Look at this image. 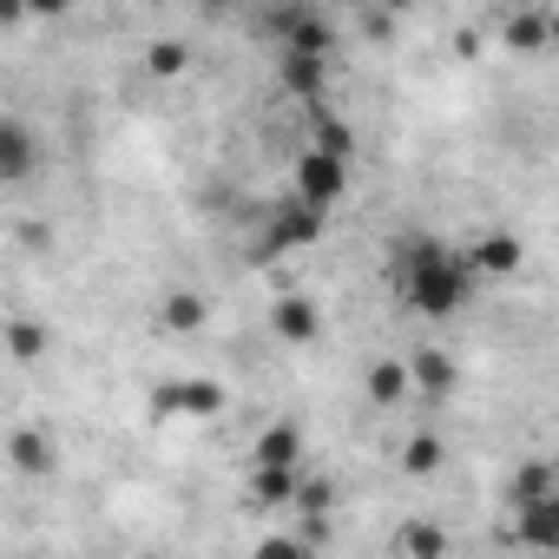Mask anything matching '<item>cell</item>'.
<instances>
[{
	"instance_id": "83f0119b",
	"label": "cell",
	"mask_w": 559,
	"mask_h": 559,
	"mask_svg": "<svg viewBox=\"0 0 559 559\" xmlns=\"http://www.w3.org/2000/svg\"><path fill=\"white\" fill-rule=\"evenodd\" d=\"M552 47H559V8H552Z\"/></svg>"
},
{
	"instance_id": "ba28073f",
	"label": "cell",
	"mask_w": 559,
	"mask_h": 559,
	"mask_svg": "<svg viewBox=\"0 0 559 559\" xmlns=\"http://www.w3.org/2000/svg\"><path fill=\"white\" fill-rule=\"evenodd\" d=\"M40 165V139L27 132V119H0V185H27Z\"/></svg>"
},
{
	"instance_id": "9c48e42d",
	"label": "cell",
	"mask_w": 559,
	"mask_h": 559,
	"mask_svg": "<svg viewBox=\"0 0 559 559\" xmlns=\"http://www.w3.org/2000/svg\"><path fill=\"white\" fill-rule=\"evenodd\" d=\"M513 539L533 546V552H559V493L513 507Z\"/></svg>"
},
{
	"instance_id": "52a82bcc",
	"label": "cell",
	"mask_w": 559,
	"mask_h": 559,
	"mask_svg": "<svg viewBox=\"0 0 559 559\" xmlns=\"http://www.w3.org/2000/svg\"><path fill=\"white\" fill-rule=\"evenodd\" d=\"M270 336H276V343H290V349L317 343V336H323V310H317V297L284 290V297L270 304Z\"/></svg>"
},
{
	"instance_id": "2e32d148",
	"label": "cell",
	"mask_w": 559,
	"mask_h": 559,
	"mask_svg": "<svg viewBox=\"0 0 559 559\" xmlns=\"http://www.w3.org/2000/svg\"><path fill=\"white\" fill-rule=\"evenodd\" d=\"M8 454H14L21 474H53V467H60V441H53L47 428H14Z\"/></svg>"
},
{
	"instance_id": "cb8c5ba5",
	"label": "cell",
	"mask_w": 559,
	"mask_h": 559,
	"mask_svg": "<svg viewBox=\"0 0 559 559\" xmlns=\"http://www.w3.org/2000/svg\"><path fill=\"white\" fill-rule=\"evenodd\" d=\"M250 559H317V546H310L304 533H263V539L250 546Z\"/></svg>"
},
{
	"instance_id": "7c38bea8",
	"label": "cell",
	"mask_w": 559,
	"mask_h": 559,
	"mask_svg": "<svg viewBox=\"0 0 559 559\" xmlns=\"http://www.w3.org/2000/svg\"><path fill=\"white\" fill-rule=\"evenodd\" d=\"M250 467H290V474H304V435H297V421H270L257 435V448H250Z\"/></svg>"
},
{
	"instance_id": "5b68a950",
	"label": "cell",
	"mask_w": 559,
	"mask_h": 559,
	"mask_svg": "<svg viewBox=\"0 0 559 559\" xmlns=\"http://www.w3.org/2000/svg\"><path fill=\"white\" fill-rule=\"evenodd\" d=\"M461 257L474 270V284H513V276L526 270V237L520 230H474Z\"/></svg>"
},
{
	"instance_id": "9a60e30c",
	"label": "cell",
	"mask_w": 559,
	"mask_h": 559,
	"mask_svg": "<svg viewBox=\"0 0 559 559\" xmlns=\"http://www.w3.org/2000/svg\"><path fill=\"white\" fill-rule=\"evenodd\" d=\"M362 389H369L376 408H402V402L415 395V376H408L402 356H382V362H369V382H362Z\"/></svg>"
},
{
	"instance_id": "277c9868",
	"label": "cell",
	"mask_w": 559,
	"mask_h": 559,
	"mask_svg": "<svg viewBox=\"0 0 559 559\" xmlns=\"http://www.w3.org/2000/svg\"><path fill=\"white\" fill-rule=\"evenodd\" d=\"M323 230H330V211H317V204H304L290 191V198H276L270 217H263V250H317Z\"/></svg>"
},
{
	"instance_id": "6da1fadb",
	"label": "cell",
	"mask_w": 559,
	"mask_h": 559,
	"mask_svg": "<svg viewBox=\"0 0 559 559\" xmlns=\"http://www.w3.org/2000/svg\"><path fill=\"white\" fill-rule=\"evenodd\" d=\"M395 284H402L415 317H454L474 297V270L441 237H402L395 243Z\"/></svg>"
},
{
	"instance_id": "5bb4252c",
	"label": "cell",
	"mask_w": 559,
	"mask_h": 559,
	"mask_svg": "<svg viewBox=\"0 0 559 559\" xmlns=\"http://www.w3.org/2000/svg\"><path fill=\"white\" fill-rule=\"evenodd\" d=\"M408 376H415V389H421L428 402H441V395H454V382H461V369H454V356H448V349H435V343H421V349L408 356Z\"/></svg>"
},
{
	"instance_id": "7a4b0ae2",
	"label": "cell",
	"mask_w": 559,
	"mask_h": 559,
	"mask_svg": "<svg viewBox=\"0 0 559 559\" xmlns=\"http://www.w3.org/2000/svg\"><path fill=\"white\" fill-rule=\"evenodd\" d=\"M224 402H230L224 382H211V376H171V382H158L145 395V415L152 421H217Z\"/></svg>"
},
{
	"instance_id": "e0dca14e",
	"label": "cell",
	"mask_w": 559,
	"mask_h": 559,
	"mask_svg": "<svg viewBox=\"0 0 559 559\" xmlns=\"http://www.w3.org/2000/svg\"><path fill=\"white\" fill-rule=\"evenodd\" d=\"M507 493H513V507H526V500H546V493H559V461H546V454L520 461V467H513V480H507Z\"/></svg>"
},
{
	"instance_id": "ffe728a7",
	"label": "cell",
	"mask_w": 559,
	"mask_h": 559,
	"mask_svg": "<svg viewBox=\"0 0 559 559\" xmlns=\"http://www.w3.org/2000/svg\"><path fill=\"white\" fill-rule=\"evenodd\" d=\"M395 546H402V559H448V526L441 520H402Z\"/></svg>"
},
{
	"instance_id": "8992f818",
	"label": "cell",
	"mask_w": 559,
	"mask_h": 559,
	"mask_svg": "<svg viewBox=\"0 0 559 559\" xmlns=\"http://www.w3.org/2000/svg\"><path fill=\"white\" fill-rule=\"evenodd\" d=\"M343 191H349V165L330 158V152H317V145H304V152H297V198L317 204V211H330Z\"/></svg>"
},
{
	"instance_id": "7402d4cb",
	"label": "cell",
	"mask_w": 559,
	"mask_h": 559,
	"mask_svg": "<svg viewBox=\"0 0 559 559\" xmlns=\"http://www.w3.org/2000/svg\"><path fill=\"white\" fill-rule=\"evenodd\" d=\"M290 507H297L304 520H330V513H336V480H330V474H304Z\"/></svg>"
},
{
	"instance_id": "484cf974",
	"label": "cell",
	"mask_w": 559,
	"mask_h": 559,
	"mask_svg": "<svg viewBox=\"0 0 559 559\" xmlns=\"http://www.w3.org/2000/svg\"><path fill=\"white\" fill-rule=\"evenodd\" d=\"M362 34H369V40H389V34H395V14H362Z\"/></svg>"
},
{
	"instance_id": "d6986e66",
	"label": "cell",
	"mask_w": 559,
	"mask_h": 559,
	"mask_svg": "<svg viewBox=\"0 0 559 559\" xmlns=\"http://www.w3.org/2000/svg\"><path fill=\"white\" fill-rule=\"evenodd\" d=\"M441 461H448V441H441L435 428H415V435L402 441V474L428 480V474H441Z\"/></svg>"
},
{
	"instance_id": "30bf717a",
	"label": "cell",
	"mask_w": 559,
	"mask_h": 559,
	"mask_svg": "<svg viewBox=\"0 0 559 559\" xmlns=\"http://www.w3.org/2000/svg\"><path fill=\"white\" fill-rule=\"evenodd\" d=\"M276 80H284V93H290V99L323 106V93H330V60H310V53H276Z\"/></svg>"
},
{
	"instance_id": "4fadbf2b",
	"label": "cell",
	"mask_w": 559,
	"mask_h": 559,
	"mask_svg": "<svg viewBox=\"0 0 559 559\" xmlns=\"http://www.w3.org/2000/svg\"><path fill=\"white\" fill-rule=\"evenodd\" d=\"M204 317H211V304H204L198 290H165V297L152 304V323H158L165 336H198Z\"/></svg>"
},
{
	"instance_id": "4316f807",
	"label": "cell",
	"mask_w": 559,
	"mask_h": 559,
	"mask_svg": "<svg viewBox=\"0 0 559 559\" xmlns=\"http://www.w3.org/2000/svg\"><path fill=\"white\" fill-rule=\"evenodd\" d=\"M454 53H480V27H461L454 34Z\"/></svg>"
},
{
	"instance_id": "603a6c76",
	"label": "cell",
	"mask_w": 559,
	"mask_h": 559,
	"mask_svg": "<svg viewBox=\"0 0 559 559\" xmlns=\"http://www.w3.org/2000/svg\"><path fill=\"white\" fill-rule=\"evenodd\" d=\"M185 67H191V47H185L178 34H165V40L145 47V73H152V80H178Z\"/></svg>"
},
{
	"instance_id": "ac0fdd59",
	"label": "cell",
	"mask_w": 559,
	"mask_h": 559,
	"mask_svg": "<svg viewBox=\"0 0 559 559\" xmlns=\"http://www.w3.org/2000/svg\"><path fill=\"white\" fill-rule=\"evenodd\" d=\"M304 474H310V467H304ZM304 474H290V467H250V487H243V493H250V507H290Z\"/></svg>"
},
{
	"instance_id": "44dd1931",
	"label": "cell",
	"mask_w": 559,
	"mask_h": 559,
	"mask_svg": "<svg viewBox=\"0 0 559 559\" xmlns=\"http://www.w3.org/2000/svg\"><path fill=\"white\" fill-rule=\"evenodd\" d=\"M47 349H53V330H47V323L8 317V356H14V362H34V356H47Z\"/></svg>"
},
{
	"instance_id": "d4e9b609",
	"label": "cell",
	"mask_w": 559,
	"mask_h": 559,
	"mask_svg": "<svg viewBox=\"0 0 559 559\" xmlns=\"http://www.w3.org/2000/svg\"><path fill=\"white\" fill-rule=\"evenodd\" d=\"M310 145H317V152H330V158H343V165L356 158V132H349V126H336V119H317V126H310Z\"/></svg>"
},
{
	"instance_id": "3957f363",
	"label": "cell",
	"mask_w": 559,
	"mask_h": 559,
	"mask_svg": "<svg viewBox=\"0 0 559 559\" xmlns=\"http://www.w3.org/2000/svg\"><path fill=\"white\" fill-rule=\"evenodd\" d=\"M257 34L276 40V53H310V60H330L336 53V21L317 14V8H276L257 21Z\"/></svg>"
},
{
	"instance_id": "8fae6325",
	"label": "cell",
	"mask_w": 559,
	"mask_h": 559,
	"mask_svg": "<svg viewBox=\"0 0 559 559\" xmlns=\"http://www.w3.org/2000/svg\"><path fill=\"white\" fill-rule=\"evenodd\" d=\"M507 53H552V8H513L500 21Z\"/></svg>"
}]
</instances>
